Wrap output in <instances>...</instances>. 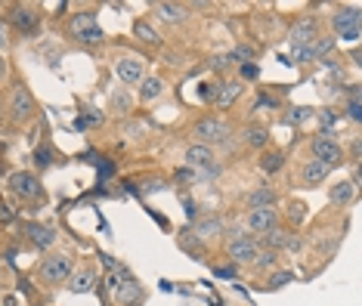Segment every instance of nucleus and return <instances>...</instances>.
Segmentation results:
<instances>
[{
    "label": "nucleus",
    "mask_w": 362,
    "mask_h": 306,
    "mask_svg": "<svg viewBox=\"0 0 362 306\" xmlns=\"http://www.w3.org/2000/svg\"><path fill=\"white\" fill-rule=\"evenodd\" d=\"M186 164L189 167H199V170H204V173H217L220 167L214 164V148H208V146H189L186 148Z\"/></svg>",
    "instance_id": "obj_15"
},
{
    "label": "nucleus",
    "mask_w": 362,
    "mask_h": 306,
    "mask_svg": "<svg viewBox=\"0 0 362 306\" xmlns=\"http://www.w3.org/2000/svg\"><path fill=\"white\" fill-rule=\"evenodd\" d=\"M71 272H75V260H71L69 254H50V257H44L40 260V266H37V276L44 278L47 285L69 282Z\"/></svg>",
    "instance_id": "obj_3"
},
{
    "label": "nucleus",
    "mask_w": 362,
    "mask_h": 306,
    "mask_svg": "<svg viewBox=\"0 0 362 306\" xmlns=\"http://www.w3.org/2000/svg\"><path fill=\"white\" fill-rule=\"evenodd\" d=\"M161 93H164V81L161 78H152V74H146L143 87H139V99H143V102H152V99H158Z\"/></svg>",
    "instance_id": "obj_25"
},
{
    "label": "nucleus",
    "mask_w": 362,
    "mask_h": 306,
    "mask_svg": "<svg viewBox=\"0 0 362 306\" xmlns=\"http://www.w3.org/2000/svg\"><path fill=\"white\" fill-rule=\"evenodd\" d=\"M35 158H37V167H50L53 152H50V148H37V155H35Z\"/></svg>",
    "instance_id": "obj_34"
},
{
    "label": "nucleus",
    "mask_w": 362,
    "mask_h": 306,
    "mask_svg": "<svg viewBox=\"0 0 362 306\" xmlns=\"http://www.w3.org/2000/svg\"><path fill=\"white\" fill-rule=\"evenodd\" d=\"M229 59H235L238 65H251V59H254V47H248V44L235 47V49H233V56H229Z\"/></svg>",
    "instance_id": "obj_31"
},
{
    "label": "nucleus",
    "mask_w": 362,
    "mask_h": 306,
    "mask_svg": "<svg viewBox=\"0 0 362 306\" xmlns=\"http://www.w3.org/2000/svg\"><path fill=\"white\" fill-rule=\"evenodd\" d=\"M229 62H233L229 56H214V59H211V69H226Z\"/></svg>",
    "instance_id": "obj_35"
},
{
    "label": "nucleus",
    "mask_w": 362,
    "mask_h": 306,
    "mask_svg": "<svg viewBox=\"0 0 362 306\" xmlns=\"http://www.w3.org/2000/svg\"><path fill=\"white\" fill-rule=\"evenodd\" d=\"M155 13H158L161 22L180 25V22L189 19V4H174V0H168V4H155Z\"/></svg>",
    "instance_id": "obj_19"
},
{
    "label": "nucleus",
    "mask_w": 362,
    "mask_h": 306,
    "mask_svg": "<svg viewBox=\"0 0 362 306\" xmlns=\"http://www.w3.org/2000/svg\"><path fill=\"white\" fill-rule=\"evenodd\" d=\"M223 247H226V257L233 260L235 266H242V263H251L254 257H257V251H260L257 242H254L251 235H245V233H229Z\"/></svg>",
    "instance_id": "obj_6"
},
{
    "label": "nucleus",
    "mask_w": 362,
    "mask_h": 306,
    "mask_svg": "<svg viewBox=\"0 0 362 306\" xmlns=\"http://www.w3.org/2000/svg\"><path fill=\"white\" fill-rule=\"evenodd\" d=\"M279 226V211L276 208H254L248 211V229L251 233H269V229H276Z\"/></svg>",
    "instance_id": "obj_14"
},
{
    "label": "nucleus",
    "mask_w": 362,
    "mask_h": 306,
    "mask_svg": "<svg viewBox=\"0 0 362 306\" xmlns=\"http://www.w3.org/2000/svg\"><path fill=\"white\" fill-rule=\"evenodd\" d=\"M242 78H257V69L254 65H242Z\"/></svg>",
    "instance_id": "obj_36"
},
{
    "label": "nucleus",
    "mask_w": 362,
    "mask_h": 306,
    "mask_svg": "<svg viewBox=\"0 0 362 306\" xmlns=\"http://www.w3.org/2000/svg\"><path fill=\"white\" fill-rule=\"evenodd\" d=\"M112 297H115V303H121V306H136L139 300H146V291L134 278H121V282L112 288Z\"/></svg>",
    "instance_id": "obj_12"
},
{
    "label": "nucleus",
    "mask_w": 362,
    "mask_h": 306,
    "mask_svg": "<svg viewBox=\"0 0 362 306\" xmlns=\"http://www.w3.org/2000/svg\"><path fill=\"white\" fill-rule=\"evenodd\" d=\"M134 35H136L139 40H146V44H161L158 31H155V28H152V25H149V22H143V19H139V22L134 25Z\"/></svg>",
    "instance_id": "obj_28"
},
{
    "label": "nucleus",
    "mask_w": 362,
    "mask_h": 306,
    "mask_svg": "<svg viewBox=\"0 0 362 306\" xmlns=\"http://www.w3.org/2000/svg\"><path fill=\"white\" fill-rule=\"evenodd\" d=\"M220 235H223V220L220 217H208L195 223V238L199 242H211V238H220Z\"/></svg>",
    "instance_id": "obj_23"
},
{
    "label": "nucleus",
    "mask_w": 362,
    "mask_h": 306,
    "mask_svg": "<svg viewBox=\"0 0 362 306\" xmlns=\"http://www.w3.org/2000/svg\"><path fill=\"white\" fill-rule=\"evenodd\" d=\"M328 173H332V167H325L322 161H307L303 164V170H300V180H303V186H319V183H325L328 180Z\"/></svg>",
    "instance_id": "obj_21"
},
{
    "label": "nucleus",
    "mask_w": 362,
    "mask_h": 306,
    "mask_svg": "<svg viewBox=\"0 0 362 306\" xmlns=\"http://www.w3.org/2000/svg\"><path fill=\"white\" fill-rule=\"evenodd\" d=\"M313 37H319V19L316 16H303L291 25V47H307Z\"/></svg>",
    "instance_id": "obj_13"
},
{
    "label": "nucleus",
    "mask_w": 362,
    "mask_h": 306,
    "mask_svg": "<svg viewBox=\"0 0 362 306\" xmlns=\"http://www.w3.org/2000/svg\"><path fill=\"white\" fill-rule=\"evenodd\" d=\"M192 136L199 146H226L229 136H233V127H229L226 118H217V114H204L192 124Z\"/></svg>",
    "instance_id": "obj_1"
},
{
    "label": "nucleus",
    "mask_w": 362,
    "mask_h": 306,
    "mask_svg": "<svg viewBox=\"0 0 362 306\" xmlns=\"http://www.w3.org/2000/svg\"><path fill=\"white\" fill-rule=\"evenodd\" d=\"M328 198H332V204H350L353 198H356V186L353 183H337V186H332V192H328Z\"/></svg>",
    "instance_id": "obj_26"
},
{
    "label": "nucleus",
    "mask_w": 362,
    "mask_h": 306,
    "mask_svg": "<svg viewBox=\"0 0 362 306\" xmlns=\"http://www.w3.org/2000/svg\"><path fill=\"white\" fill-rule=\"evenodd\" d=\"M288 282H294V272H291V269H282V272H276V276L269 278L267 288H269V291H279V288L288 285Z\"/></svg>",
    "instance_id": "obj_30"
},
{
    "label": "nucleus",
    "mask_w": 362,
    "mask_h": 306,
    "mask_svg": "<svg viewBox=\"0 0 362 306\" xmlns=\"http://www.w3.org/2000/svg\"><path fill=\"white\" fill-rule=\"evenodd\" d=\"M10 192L19 198V201H40V198H44V186H40L37 173L16 170V173H10Z\"/></svg>",
    "instance_id": "obj_5"
},
{
    "label": "nucleus",
    "mask_w": 362,
    "mask_h": 306,
    "mask_svg": "<svg viewBox=\"0 0 362 306\" xmlns=\"http://www.w3.org/2000/svg\"><path fill=\"white\" fill-rule=\"evenodd\" d=\"M276 189L273 186H260V189H254V192L245 195V204L254 211V208H273L276 204Z\"/></svg>",
    "instance_id": "obj_22"
},
{
    "label": "nucleus",
    "mask_w": 362,
    "mask_h": 306,
    "mask_svg": "<svg viewBox=\"0 0 362 306\" xmlns=\"http://www.w3.org/2000/svg\"><path fill=\"white\" fill-rule=\"evenodd\" d=\"M6 112H10V121H16V124H25V121L35 118L37 102H35V96H31V90L25 84H16L13 87L10 102H6Z\"/></svg>",
    "instance_id": "obj_4"
},
{
    "label": "nucleus",
    "mask_w": 362,
    "mask_h": 306,
    "mask_svg": "<svg viewBox=\"0 0 362 306\" xmlns=\"http://www.w3.org/2000/svg\"><path fill=\"white\" fill-rule=\"evenodd\" d=\"M96 282H100V278H96V272L90 266H81V269H75L69 276V291L71 294H90L96 288Z\"/></svg>",
    "instance_id": "obj_17"
},
{
    "label": "nucleus",
    "mask_w": 362,
    "mask_h": 306,
    "mask_svg": "<svg viewBox=\"0 0 362 306\" xmlns=\"http://www.w3.org/2000/svg\"><path fill=\"white\" fill-rule=\"evenodd\" d=\"M25 235H28L31 245L40 247V251H47V247L56 245V229H53V226H44V223H28V226H25Z\"/></svg>",
    "instance_id": "obj_18"
},
{
    "label": "nucleus",
    "mask_w": 362,
    "mask_h": 306,
    "mask_svg": "<svg viewBox=\"0 0 362 306\" xmlns=\"http://www.w3.org/2000/svg\"><path fill=\"white\" fill-rule=\"evenodd\" d=\"M242 90H245L242 81H223V84H217V93H214V105H217L220 112H226L229 105H233L235 99L242 96Z\"/></svg>",
    "instance_id": "obj_16"
},
{
    "label": "nucleus",
    "mask_w": 362,
    "mask_h": 306,
    "mask_svg": "<svg viewBox=\"0 0 362 306\" xmlns=\"http://www.w3.org/2000/svg\"><path fill=\"white\" fill-rule=\"evenodd\" d=\"M115 74H118L124 84H143L146 78V59H139V56H118L115 59Z\"/></svg>",
    "instance_id": "obj_9"
},
{
    "label": "nucleus",
    "mask_w": 362,
    "mask_h": 306,
    "mask_svg": "<svg viewBox=\"0 0 362 306\" xmlns=\"http://www.w3.org/2000/svg\"><path fill=\"white\" fill-rule=\"evenodd\" d=\"M112 109H118V112H130V96L124 93V90H118V93L112 96Z\"/></svg>",
    "instance_id": "obj_32"
},
{
    "label": "nucleus",
    "mask_w": 362,
    "mask_h": 306,
    "mask_svg": "<svg viewBox=\"0 0 362 306\" xmlns=\"http://www.w3.org/2000/svg\"><path fill=\"white\" fill-rule=\"evenodd\" d=\"M69 35H71V40H78V44H87V47H96V44H103V40H105V31L100 28V22H96V13H78V16H71Z\"/></svg>",
    "instance_id": "obj_2"
},
{
    "label": "nucleus",
    "mask_w": 362,
    "mask_h": 306,
    "mask_svg": "<svg viewBox=\"0 0 362 306\" xmlns=\"http://www.w3.org/2000/svg\"><path fill=\"white\" fill-rule=\"evenodd\" d=\"M332 49H334V37L332 35H319V37H313L310 44L303 47V56H307V62H319V59H325Z\"/></svg>",
    "instance_id": "obj_20"
},
{
    "label": "nucleus",
    "mask_w": 362,
    "mask_h": 306,
    "mask_svg": "<svg viewBox=\"0 0 362 306\" xmlns=\"http://www.w3.org/2000/svg\"><path fill=\"white\" fill-rule=\"evenodd\" d=\"M332 28H334V35L356 40L359 37V6H344V10H337L332 16Z\"/></svg>",
    "instance_id": "obj_8"
},
{
    "label": "nucleus",
    "mask_w": 362,
    "mask_h": 306,
    "mask_svg": "<svg viewBox=\"0 0 362 306\" xmlns=\"http://www.w3.org/2000/svg\"><path fill=\"white\" fill-rule=\"evenodd\" d=\"M0 81H6V59L0 56Z\"/></svg>",
    "instance_id": "obj_40"
},
{
    "label": "nucleus",
    "mask_w": 362,
    "mask_h": 306,
    "mask_svg": "<svg viewBox=\"0 0 362 306\" xmlns=\"http://www.w3.org/2000/svg\"><path fill=\"white\" fill-rule=\"evenodd\" d=\"M310 148H313V158L322 161L325 167L334 170V167H341V164H344V148H341V143H337V139H332V134L313 136Z\"/></svg>",
    "instance_id": "obj_7"
},
{
    "label": "nucleus",
    "mask_w": 362,
    "mask_h": 306,
    "mask_svg": "<svg viewBox=\"0 0 362 306\" xmlns=\"http://www.w3.org/2000/svg\"><path fill=\"white\" fill-rule=\"evenodd\" d=\"M37 22H40L37 6H31V4H13V6H10V25H13V28H19V31H35Z\"/></svg>",
    "instance_id": "obj_10"
},
{
    "label": "nucleus",
    "mask_w": 362,
    "mask_h": 306,
    "mask_svg": "<svg viewBox=\"0 0 362 306\" xmlns=\"http://www.w3.org/2000/svg\"><path fill=\"white\" fill-rule=\"evenodd\" d=\"M285 167V152H279V148H273V152H263L260 158V170L263 173H276Z\"/></svg>",
    "instance_id": "obj_27"
},
{
    "label": "nucleus",
    "mask_w": 362,
    "mask_h": 306,
    "mask_svg": "<svg viewBox=\"0 0 362 306\" xmlns=\"http://www.w3.org/2000/svg\"><path fill=\"white\" fill-rule=\"evenodd\" d=\"M84 121H87V124H103V114H87Z\"/></svg>",
    "instance_id": "obj_39"
},
{
    "label": "nucleus",
    "mask_w": 362,
    "mask_h": 306,
    "mask_svg": "<svg viewBox=\"0 0 362 306\" xmlns=\"http://www.w3.org/2000/svg\"><path fill=\"white\" fill-rule=\"evenodd\" d=\"M0 220H4V223H10V220H13V213L6 211V204H4V201H0Z\"/></svg>",
    "instance_id": "obj_38"
},
{
    "label": "nucleus",
    "mask_w": 362,
    "mask_h": 306,
    "mask_svg": "<svg viewBox=\"0 0 362 306\" xmlns=\"http://www.w3.org/2000/svg\"><path fill=\"white\" fill-rule=\"evenodd\" d=\"M242 136H245V143H248L251 148H267L269 146V130L260 127V124H251V127H245Z\"/></svg>",
    "instance_id": "obj_24"
},
{
    "label": "nucleus",
    "mask_w": 362,
    "mask_h": 306,
    "mask_svg": "<svg viewBox=\"0 0 362 306\" xmlns=\"http://www.w3.org/2000/svg\"><path fill=\"white\" fill-rule=\"evenodd\" d=\"M347 114H350L353 121H359V118H362V109H359V93H353V102L347 105Z\"/></svg>",
    "instance_id": "obj_33"
},
{
    "label": "nucleus",
    "mask_w": 362,
    "mask_h": 306,
    "mask_svg": "<svg viewBox=\"0 0 362 306\" xmlns=\"http://www.w3.org/2000/svg\"><path fill=\"white\" fill-rule=\"evenodd\" d=\"M183 204H186V217H189V220H195V201H189V198H186Z\"/></svg>",
    "instance_id": "obj_37"
},
{
    "label": "nucleus",
    "mask_w": 362,
    "mask_h": 306,
    "mask_svg": "<svg viewBox=\"0 0 362 306\" xmlns=\"http://www.w3.org/2000/svg\"><path fill=\"white\" fill-rule=\"evenodd\" d=\"M276 260H279V254L263 247V251H257V257L251 260V266H254V269H276Z\"/></svg>",
    "instance_id": "obj_29"
},
{
    "label": "nucleus",
    "mask_w": 362,
    "mask_h": 306,
    "mask_svg": "<svg viewBox=\"0 0 362 306\" xmlns=\"http://www.w3.org/2000/svg\"><path fill=\"white\" fill-rule=\"evenodd\" d=\"M263 247H267V251H276V254L279 251H298L300 238L276 226V229H269V233H263Z\"/></svg>",
    "instance_id": "obj_11"
}]
</instances>
